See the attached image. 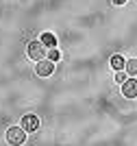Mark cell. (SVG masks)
Here are the masks:
<instances>
[{
  "instance_id": "8992f818",
  "label": "cell",
  "mask_w": 137,
  "mask_h": 146,
  "mask_svg": "<svg viewBox=\"0 0 137 146\" xmlns=\"http://www.w3.org/2000/svg\"><path fill=\"white\" fill-rule=\"evenodd\" d=\"M109 63H111V68H113L115 72H120V70H124V66H126V61H124V57H122V55H113Z\"/></svg>"
},
{
  "instance_id": "3957f363",
  "label": "cell",
  "mask_w": 137,
  "mask_h": 146,
  "mask_svg": "<svg viewBox=\"0 0 137 146\" xmlns=\"http://www.w3.org/2000/svg\"><path fill=\"white\" fill-rule=\"evenodd\" d=\"M52 72H54V61H50V59L37 61V74L39 76H50Z\"/></svg>"
},
{
  "instance_id": "6da1fadb",
  "label": "cell",
  "mask_w": 137,
  "mask_h": 146,
  "mask_svg": "<svg viewBox=\"0 0 137 146\" xmlns=\"http://www.w3.org/2000/svg\"><path fill=\"white\" fill-rule=\"evenodd\" d=\"M26 142V131L22 127H11L7 131V144L9 146H22Z\"/></svg>"
},
{
  "instance_id": "277c9868",
  "label": "cell",
  "mask_w": 137,
  "mask_h": 146,
  "mask_svg": "<svg viewBox=\"0 0 137 146\" xmlns=\"http://www.w3.org/2000/svg\"><path fill=\"white\" fill-rule=\"evenodd\" d=\"M122 94L126 98H137V79H126L122 83Z\"/></svg>"
},
{
  "instance_id": "30bf717a",
  "label": "cell",
  "mask_w": 137,
  "mask_h": 146,
  "mask_svg": "<svg viewBox=\"0 0 137 146\" xmlns=\"http://www.w3.org/2000/svg\"><path fill=\"white\" fill-rule=\"evenodd\" d=\"M115 81H118V83H124V81H126V74L122 72V70H120V72L115 74Z\"/></svg>"
},
{
  "instance_id": "8fae6325",
  "label": "cell",
  "mask_w": 137,
  "mask_h": 146,
  "mask_svg": "<svg viewBox=\"0 0 137 146\" xmlns=\"http://www.w3.org/2000/svg\"><path fill=\"white\" fill-rule=\"evenodd\" d=\"M111 2H113V5H124L126 0H111Z\"/></svg>"
},
{
  "instance_id": "5b68a950",
  "label": "cell",
  "mask_w": 137,
  "mask_h": 146,
  "mask_svg": "<svg viewBox=\"0 0 137 146\" xmlns=\"http://www.w3.org/2000/svg\"><path fill=\"white\" fill-rule=\"evenodd\" d=\"M22 129L24 131H37V129H39V118L33 116V113L24 116L22 118Z\"/></svg>"
},
{
  "instance_id": "52a82bcc",
  "label": "cell",
  "mask_w": 137,
  "mask_h": 146,
  "mask_svg": "<svg viewBox=\"0 0 137 146\" xmlns=\"http://www.w3.org/2000/svg\"><path fill=\"white\" fill-rule=\"evenodd\" d=\"M42 44L48 46V48H54V46H57V37H54L52 33H44L42 35Z\"/></svg>"
},
{
  "instance_id": "ba28073f",
  "label": "cell",
  "mask_w": 137,
  "mask_h": 146,
  "mask_svg": "<svg viewBox=\"0 0 137 146\" xmlns=\"http://www.w3.org/2000/svg\"><path fill=\"white\" fill-rule=\"evenodd\" d=\"M126 74H137V59H126Z\"/></svg>"
},
{
  "instance_id": "9c48e42d",
  "label": "cell",
  "mask_w": 137,
  "mask_h": 146,
  "mask_svg": "<svg viewBox=\"0 0 137 146\" xmlns=\"http://www.w3.org/2000/svg\"><path fill=\"white\" fill-rule=\"evenodd\" d=\"M48 59H50V61H59V59H61V52H59L57 48H50V52H48Z\"/></svg>"
},
{
  "instance_id": "7a4b0ae2",
  "label": "cell",
  "mask_w": 137,
  "mask_h": 146,
  "mask_svg": "<svg viewBox=\"0 0 137 146\" xmlns=\"http://www.w3.org/2000/svg\"><path fill=\"white\" fill-rule=\"evenodd\" d=\"M46 46H44L42 42H30L28 44V57L30 59H35V61H42L44 57H46Z\"/></svg>"
}]
</instances>
